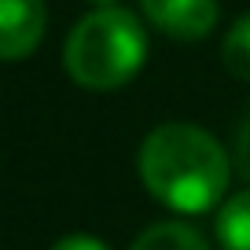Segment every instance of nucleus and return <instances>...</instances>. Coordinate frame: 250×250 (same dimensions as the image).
I'll use <instances>...</instances> for the list:
<instances>
[{"mask_svg":"<svg viewBox=\"0 0 250 250\" xmlns=\"http://www.w3.org/2000/svg\"><path fill=\"white\" fill-rule=\"evenodd\" d=\"M129 250H210V247H206V239L191 225H180V221H158V225L144 228V232L133 239Z\"/></svg>","mask_w":250,"mask_h":250,"instance_id":"39448f33","label":"nucleus"},{"mask_svg":"<svg viewBox=\"0 0 250 250\" xmlns=\"http://www.w3.org/2000/svg\"><path fill=\"white\" fill-rule=\"evenodd\" d=\"M221 59H225V70L232 78L250 81V15H239L232 22V30L225 33Z\"/></svg>","mask_w":250,"mask_h":250,"instance_id":"0eeeda50","label":"nucleus"},{"mask_svg":"<svg viewBox=\"0 0 250 250\" xmlns=\"http://www.w3.org/2000/svg\"><path fill=\"white\" fill-rule=\"evenodd\" d=\"M48 30L44 0H0V59H26Z\"/></svg>","mask_w":250,"mask_h":250,"instance_id":"20e7f679","label":"nucleus"},{"mask_svg":"<svg viewBox=\"0 0 250 250\" xmlns=\"http://www.w3.org/2000/svg\"><path fill=\"white\" fill-rule=\"evenodd\" d=\"M52 250H107V243H100L96 235H62Z\"/></svg>","mask_w":250,"mask_h":250,"instance_id":"6e6552de","label":"nucleus"},{"mask_svg":"<svg viewBox=\"0 0 250 250\" xmlns=\"http://www.w3.org/2000/svg\"><path fill=\"white\" fill-rule=\"evenodd\" d=\"M62 62L74 85L110 92V88L129 85L147 62V33L133 11L107 4L70 30Z\"/></svg>","mask_w":250,"mask_h":250,"instance_id":"f03ea898","label":"nucleus"},{"mask_svg":"<svg viewBox=\"0 0 250 250\" xmlns=\"http://www.w3.org/2000/svg\"><path fill=\"white\" fill-rule=\"evenodd\" d=\"M217 239L225 250H250V191H239L221 206Z\"/></svg>","mask_w":250,"mask_h":250,"instance_id":"423d86ee","label":"nucleus"},{"mask_svg":"<svg viewBox=\"0 0 250 250\" xmlns=\"http://www.w3.org/2000/svg\"><path fill=\"white\" fill-rule=\"evenodd\" d=\"M140 180L162 206L177 213H206L225 199L232 158L217 136L191 122H166L140 144Z\"/></svg>","mask_w":250,"mask_h":250,"instance_id":"f257e3e1","label":"nucleus"},{"mask_svg":"<svg viewBox=\"0 0 250 250\" xmlns=\"http://www.w3.org/2000/svg\"><path fill=\"white\" fill-rule=\"evenodd\" d=\"M144 19L166 37L199 41L217 26V0H140Z\"/></svg>","mask_w":250,"mask_h":250,"instance_id":"7ed1b4c3","label":"nucleus"},{"mask_svg":"<svg viewBox=\"0 0 250 250\" xmlns=\"http://www.w3.org/2000/svg\"><path fill=\"white\" fill-rule=\"evenodd\" d=\"M235 166L243 177H250V122L239 129V140H235Z\"/></svg>","mask_w":250,"mask_h":250,"instance_id":"1a4fd4ad","label":"nucleus"},{"mask_svg":"<svg viewBox=\"0 0 250 250\" xmlns=\"http://www.w3.org/2000/svg\"><path fill=\"white\" fill-rule=\"evenodd\" d=\"M88 4H96V8H107V4H118V0H88Z\"/></svg>","mask_w":250,"mask_h":250,"instance_id":"9d476101","label":"nucleus"}]
</instances>
